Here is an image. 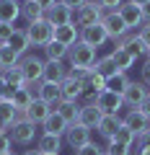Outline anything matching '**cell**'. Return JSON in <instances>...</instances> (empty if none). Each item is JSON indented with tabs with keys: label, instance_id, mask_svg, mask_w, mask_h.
<instances>
[{
	"label": "cell",
	"instance_id": "1",
	"mask_svg": "<svg viewBox=\"0 0 150 155\" xmlns=\"http://www.w3.org/2000/svg\"><path fill=\"white\" fill-rule=\"evenodd\" d=\"M67 60H70V67H72V70H93V65H96L98 57H96V49H93V47L78 41L75 47H70Z\"/></svg>",
	"mask_w": 150,
	"mask_h": 155
},
{
	"label": "cell",
	"instance_id": "2",
	"mask_svg": "<svg viewBox=\"0 0 150 155\" xmlns=\"http://www.w3.org/2000/svg\"><path fill=\"white\" fill-rule=\"evenodd\" d=\"M26 36H28V44L31 47H47L55 41V26H52L47 18L42 21H34L26 26Z\"/></svg>",
	"mask_w": 150,
	"mask_h": 155
},
{
	"label": "cell",
	"instance_id": "3",
	"mask_svg": "<svg viewBox=\"0 0 150 155\" xmlns=\"http://www.w3.org/2000/svg\"><path fill=\"white\" fill-rule=\"evenodd\" d=\"M104 8L96 3V0H88L83 8H78L75 11V16H72V23L78 28H85V26H96V23H101V18H104Z\"/></svg>",
	"mask_w": 150,
	"mask_h": 155
},
{
	"label": "cell",
	"instance_id": "4",
	"mask_svg": "<svg viewBox=\"0 0 150 155\" xmlns=\"http://www.w3.org/2000/svg\"><path fill=\"white\" fill-rule=\"evenodd\" d=\"M8 134H11V142H16V145H31L34 137H36V124H31L28 119L18 116L13 122V127L8 129Z\"/></svg>",
	"mask_w": 150,
	"mask_h": 155
},
{
	"label": "cell",
	"instance_id": "5",
	"mask_svg": "<svg viewBox=\"0 0 150 155\" xmlns=\"http://www.w3.org/2000/svg\"><path fill=\"white\" fill-rule=\"evenodd\" d=\"M101 26L106 28V36L114 39V41H122V39L129 34L127 23L122 21V16H119L117 11H106V13H104V18H101Z\"/></svg>",
	"mask_w": 150,
	"mask_h": 155
},
{
	"label": "cell",
	"instance_id": "6",
	"mask_svg": "<svg viewBox=\"0 0 150 155\" xmlns=\"http://www.w3.org/2000/svg\"><path fill=\"white\" fill-rule=\"evenodd\" d=\"M21 72L26 78V83H42V72H44V60L36 54H26L21 57Z\"/></svg>",
	"mask_w": 150,
	"mask_h": 155
},
{
	"label": "cell",
	"instance_id": "7",
	"mask_svg": "<svg viewBox=\"0 0 150 155\" xmlns=\"http://www.w3.org/2000/svg\"><path fill=\"white\" fill-rule=\"evenodd\" d=\"M93 104L101 109V114H119L124 109V98L119 93H111V91H101Z\"/></svg>",
	"mask_w": 150,
	"mask_h": 155
},
{
	"label": "cell",
	"instance_id": "8",
	"mask_svg": "<svg viewBox=\"0 0 150 155\" xmlns=\"http://www.w3.org/2000/svg\"><path fill=\"white\" fill-rule=\"evenodd\" d=\"M148 93H150V88L142 83V80H132V83L127 85V91L122 93V98H124V106H129V109H140V104H142L145 98H148Z\"/></svg>",
	"mask_w": 150,
	"mask_h": 155
},
{
	"label": "cell",
	"instance_id": "9",
	"mask_svg": "<svg viewBox=\"0 0 150 155\" xmlns=\"http://www.w3.org/2000/svg\"><path fill=\"white\" fill-rule=\"evenodd\" d=\"M67 75H70V67H65V62H52V60H44L42 83H55V85H60Z\"/></svg>",
	"mask_w": 150,
	"mask_h": 155
},
{
	"label": "cell",
	"instance_id": "10",
	"mask_svg": "<svg viewBox=\"0 0 150 155\" xmlns=\"http://www.w3.org/2000/svg\"><path fill=\"white\" fill-rule=\"evenodd\" d=\"M117 13L122 16V21L127 23V28H129V31L145 23V18H142V8H140V5H135V3H129V0H124L122 5H119V11H117Z\"/></svg>",
	"mask_w": 150,
	"mask_h": 155
},
{
	"label": "cell",
	"instance_id": "11",
	"mask_svg": "<svg viewBox=\"0 0 150 155\" xmlns=\"http://www.w3.org/2000/svg\"><path fill=\"white\" fill-rule=\"evenodd\" d=\"M122 124H124L127 129H132L137 137L145 132V129H150V119H148V116H145L140 109H129L127 114L122 116Z\"/></svg>",
	"mask_w": 150,
	"mask_h": 155
},
{
	"label": "cell",
	"instance_id": "12",
	"mask_svg": "<svg viewBox=\"0 0 150 155\" xmlns=\"http://www.w3.org/2000/svg\"><path fill=\"white\" fill-rule=\"evenodd\" d=\"M65 140H67V145H70L72 150H80L83 145L91 142V129L83 127V124H70L67 132H65Z\"/></svg>",
	"mask_w": 150,
	"mask_h": 155
},
{
	"label": "cell",
	"instance_id": "13",
	"mask_svg": "<svg viewBox=\"0 0 150 155\" xmlns=\"http://www.w3.org/2000/svg\"><path fill=\"white\" fill-rule=\"evenodd\" d=\"M80 41L88 44V47H93V49H98L104 41H109V36H106V28L101 26V23H96V26L80 28Z\"/></svg>",
	"mask_w": 150,
	"mask_h": 155
},
{
	"label": "cell",
	"instance_id": "14",
	"mask_svg": "<svg viewBox=\"0 0 150 155\" xmlns=\"http://www.w3.org/2000/svg\"><path fill=\"white\" fill-rule=\"evenodd\" d=\"M72 16H75V13H72L67 5H62V3H55V5L44 13V18H47V21H49L55 28H57V26H67V23H72Z\"/></svg>",
	"mask_w": 150,
	"mask_h": 155
},
{
	"label": "cell",
	"instance_id": "15",
	"mask_svg": "<svg viewBox=\"0 0 150 155\" xmlns=\"http://www.w3.org/2000/svg\"><path fill=\"white\" fill-rule=\"evenodd\" d=\"M49 114H52V106H49V104H44L42 98H34L31 106L26 109V114H23V119H28L31 124H36V127H39V124L44 122Z\"/></svg>",
	"mask_w": 150,
	"mask_h": 155
},
{
	"label": "cell",
	"instance_id": "16",
	"mask_svg": "<svg viewBox=\"0 0 150 155\" xmlns=\"http://www.w3.org/2000/svg\"><path fill=\"white\" fill-rule=\"evenodd\" d=\"M55 41H60L62 47H75L80 41V28L75 23H67V26H57L55 28Z\"/></svg>",
	"mask_w": 150,
	"mask_h": 155
},
{
	"label": "cell",
	"instance_id": "17",
	"mask_svg": "<svg viewBox=\"0 0 150 155\" xmlns=\"http://www.w3.org/2000/svg\"><path fill=\"white\" fill-rule=\"evenodd\" d=\"M60 93H62V101H75V104H78V101L83 98V83L75 80L72 75H67L60 83Z\"/></svg>",
	"mask_w": 150,
	"mask_h": 155
},
{
	"label": "cell",
	"instance_id": "18",
	"mask_svg": "<svg viewBox=\"0 0 150 155\" xmlns=\"http://www.w3.org/2000/svg\"><path fill=\"white\" fill-rule=\"evenodd\" d=\"M101 109L96 104H83L80 106V114H78V124H83V127H88V129H96V124L101 122Z\"/></svg>",
	"mask_w": 150,
	"mask_h": 155
},
{
	"label": "cell",
	"instance_id": "19",
	"mask_svg": "<svg viewBox=\"0 0 150 155\" xmlns=\"http://www.w3.org/2000/svg\"><path fill=\"white\" fill-rule=\"evenodd\" d=\"M18 116H21V114H18V109L13 106L11 98H0V129H5V132H8Z\"/></svg>",
	"mask_w": 150,
	"mask_h": 155
},
{
	"label": "cell",
	"instance_id": "20",
	"mask_svg": "<svg viewBox=\"0 0 150 155\" xmlns=\"http://www.w3.org/2000/svg\"><path fill=\"white\" fill-rule=\"evenodd\" d=\"M67 127H70V124H67L65 119L57 114V111H52V114L44 119V122H42V129H44L47 134H57V137H65Z\"/></svg>",
	"mask_w": 150,
	"mask_h": 155
},
{
	"label": "cell",
	"instance_id": "21",
	"mask_svg": "<svg viewBox=\"0 0 150 155\" xmlns=\"http://www.w3.org/2000/svg\"><path fill=\"white\" fill-rule=\"evenodd\" d=\"M119 127H122V116H119V114H104V116H101V122L96 124V132H98L101 137L109 140Z\"/></svg>",
	"mask_w": 150,
	"mask_h": 155
},
{
	"label": "cell",
	"instance_id": "22",
	"mask_svg": "<svg viewBox=\"0 0 150 155\" xmlns=\"http://www.w3.org/2000/svg\"><path fill=\"white\" fill-rule=\"evenodd\" d=\"M5 47H11L18 57H26L28 47H31L28 44V36H26V28H13V34H11V39H8Z\"/></svg>",
	"mask_w": 150,
	"mask_h": 155
},
{
	"label": "cell",
	"instance_id": "23",
	"mask_svg": "<svg viewBox=\"0 0 150 155\" xmlns=\"http://www.w3.org/2000/svg\"><path fill=\"white\" fill-rule=\"evenodd\" d=\"M21 18V5H18L16 0H0V23H13Z\"/></svg>",
	"mask_w": 150,
	"mask_h": 155
},
{
	"label": "cell",
	"instance_id": "24",
	"mask_svg": "<svg viewBox=\"0 0 150 155\" xmlns=\"http://www.w3.org/2000/svg\"><path fill=\"white\" fill-rule=\"evenodd\" d=\"M39 98L44 101V104H49L52 111H55L57 106H60V101H62L60 85H55V83H42V88H39Z\"/></svg>",
	"mask_w": 150,
	"mask_h": 155
},
{
	"label": "cell",
	"instance_id": "25",
	"mask_svg": "<svg viewBox=\"0 0 150 155\" xmlns=\"http://www.w3.org/2000/svg\"><path fill=\"white\" fill-rule=\"evenodd\" d=\"M60 147H62V137H57V134L42 132L39 140H36V150L39 153H60Z\"/></svg>",
	"mask_w": 150,
	"mask_h": 155
},
{
	"label": "cell",
	"instance_id": "26",
	"mask_svg": "<svg viewBox=\"0 0 150 155\" xmlns=\"http://www.w3.org/2000/svg\"><path fill=\"white\" fill-rule=\"evenodd\" d=\"M57 114L65 119L67 124H78V114H80V104H75V101H60V106H57Z\"/></svg>",
	"mask_w": 150,
	"mask_h": 155
},
{
	"label": "cell",
	"instance_id": "27",
	"mask_svg": "<svg viewBox=\"0 0 150 155\" xmlns=\"http://www.w3.org/2000/svg\"><path fill=\"white\" fill-rule=\"evenodd\" d=\"M117 47H122V49H127L129 54L135 57V60H137V57H142L145 52H148V47H145L142 41H140V36H137V34H135V36H124L122 41H117Z\"/></svg>",
	"mask_w": 150,
	"mask_h": 155
},
{
	"label": "cell",
	"instance_id": "28",
	"mask_svg": "<svg viewBox=\"0 0 150 155\" xmlns=\"http://www.w3.org/2000/svg\"><path fill=\"white\" fill-rule=\"evenodd\" d=\"M129 83H132V80H129L127 72H114V75L106 78V91H111V93H119V96H122L124 91H127Z\"/></svg>",
	"mask_w": 150,
	"mask_h": 155
},
{
	"label": "cell",
	"instance_id": "29",
	"mask_svg": "<svg viewBox=\"0 0 150 155\" xmlns=\"http://www.w3.org/2000/svg\"><path fill=\"white\" fill-rule=\"evenodd\" d=\"M111 60H114V65H117V72H129L135 65V57L129 54L127 49H122V47H117V49L111 52Z\"/></svg>",
	"mask_w": 150,
	"mask_h": 155
},
{
	"label": "cell",
	"instance_id": "30",
	"mask_svg": "<svg viewBox=\"0 0 150 155\" xmlns=\"http://www.w3.org/2000/svg\"><path fill=\"white\" fill-rule=\"evenodd\" d=\"M21 18H23V21H26V23L42 21V18H44V11H42V8L36 5L34 0H26V3H23V5H21Z\"/></svg>",
	"mask_w": 150,
	"mask_h": 155
},
{
	"label": "cell",
	"instance_id": "31",
	"mask_svg": "<svg viewBox=\"0 0 150 155\" xmlns=\"http://www.w3.org/2000/svg\"><path fill=\"white\" fill-rule=\"evenodd\" d=\"M13 106H16V109H18V114H26V109H28V106H31V101H34V96L31 93H28V91L26 88H16V91H13Z\"/></svg>",
	"mask_w": 150,
	"mask_h": 155
},
{
	"label": "cell",
	"instance_id": "32",
	"mask_svg": "<svg viewBox=\"0 0 150 155\" xmlns=\"http://www.w3.org/2000/svg\"><path fill=\"white\" fill-rule=\"evenodd\" d=\"M18 62H21V57H18L11 47H5V44L0 47V72H5V70H11V67H16Z\"/></svg>",
	"mask_w": 150,
	"mask_h": 155
},
{
	"label": "cell",
	"instance_id": "33",
	"mask_svg": "<svg viewBox=\"0 0 150 155\" xmlns=\"http://www.w3.org/2000/svg\"><path fill=\"white\" fill-rule=\"evenodd\" d=\"M67 47H62L60 41H52V44H47L44 47V54H47V60H52V62H65L67 60Z\"/></svg>",
	"mask_w": 150,
	"mask_h": 155
},
{
	"label": "cell",
	"instance_id": "34",
	"mask_svg": "<svg viewBox=\"0 0 150 155\" xmlns=\"http://www.w3.org/2000/svg\"><path fill=\"white\" fill-rule=\"evenodd\" d=\"M3 75H5L8 88H23V85H26V78H23V72H21V65H16V67H11V70H5Z\"/></svg>",
	"mask_w": 150,
	"mask_h": 155
},
{
	"label": "cell",
	"instance_id": "35",
	"mask_svg": "<svg viewBox=\"0 0 150 155\" xmlns=\"http://www.w3.org/2000/svg\"><path fill=\"white\" fill-rule=\"evenodd\" d=\"M93 72H98V75H104V78L114 75V72H117V65H114V60H111V54L98 57V60H96V65H93Z\"/></svg>",
	"mask_w": 150,
	"mask_h": 155
},
{
	"label": "cell",
	"instance_id": "36",
	"mask_svg": "<svg viewBox=\"0 0 150 155\" xmlns=\"http://www.w3.org/2000/svg\"><path fill=\"white\" fill-rule=\"evenodd\" d=\"M109 142H122V145H135V142H137V134H135L132 129H127V127H124V124H122V127H119L117 132H114V134H111V137H109Z\"/></svg>",
	"mask_w": 150,
	"mask_h": 155
},
{
	"label": "cell",
	"instance_id": "37",
	"mask_svg": "<svg viewBox=\"0 0 150 155\" xmlns=\"http://www.w3.org/2000/svg\"><path fill=\"white\" fill-rule=\"evenodd\" d=\"M104 153H109V155H132V145L109 142V147H104Z\"/></svg>",
	"mask_w": 150,
	"mask_h": 155
},
{
	"label": "cell",
	"instance_id": "38",
	"mask_svg": "<svg viewBox=\"0 0 150 155\" xmlns=\"http://www.w3.org/2000/svg\"><path fill=\"white\" fill-rule=\"evenodd\" d=\"M75 155H104V147H98L96 142H88L80 150H75Z\"/></svg>",
	"mask_w": 150,
	"mask_h": 155
},
{
	"label": "cell",
	"instance_id": "39",
	"mask_svg": "<svg viewBox=\"0 0 150 155\" xmlns=\"http://www.w3.org/2000/svg\"><path fill=\"white\" fill-rule=\"evenodd\" d=\"M3 153H11V134L5 129H0V155Z\"/></svg>",
	"mask_w": 150,
	"mask_h": 155
},
{
	"label": "cell",
	"instance_id": "40",
	"mask_svg": "<svg viewBox=\"0 0 150 155\" xmlns=\"http://www.w3.org/2000/svg\"><path fill=\"white\" fill-rule=\"evenodd\" d=\"M137 36H140V41H142V44L150 49V23H142V26H140Z\"/></svg>",
	"mask_w": 150,
	"mask_h": 155
},
{
	"label": "cell",
	"instance_id": "41",
	"mask_svg": "<svg viewBox=\"0 0 150 155\" xmlns=\"http://www.w3.org/2000/svg\"><path fill=\"white\" fill-rule=\"evenodd\" d=\"M104 11H119V5H122L124 0H96Z\"/></svg>",
	"mask_w": 150,
	"mask_h": 155
},
{
	"label": "cell",
	"instance_id": "42",
	"mask_svg": "<svg viewBox=\"0 0 150 155\" xmlns=\"http://www.w3.org/2000/svg\"><path fill=\"white\" fill-rule=\"evenodd\" d=\"M140 80H142V83H145V85L150 88V60H145L142 70H140Z\"/></svg>",
	"mask_w": 150,
	"mask_h": 155
},
{
	"label": "cell",
	"instance_id": "43",
	"mask_svg": "<svg viewBox=\"0 0 150 155\" xmlns=\"http://www.w3.org/2000/svg\"><path fill=\"white\" fill-rule=\"evenodd\" d=\"M60 3H62V5H67V8H70L72 13H75L78 8H83L85 3H88V0H60Z\"/></svg>",
	"mask_w": 150,
	"mask_h": 155
},
{
	"label": "cell",
	"instance_id": "44",
	"mask_svg": "<svg viewBox=\"0 0 150 155\" xmlns=\"http://www.w3.org/2000/svg\"><path fill=\"white\" fill-rule=\"evenodd\" d=\"M34 3H36V5H39V8H42V11H44V13H47V11H49V8H52V5H55V3H60V0H34Z\"/></svg>",
	"mask_w": 150,
	"mask_h": 155
},
{
	"label": "cell",
	"instance_id": "45",
	"mask_svg": "<svg viewBox=\"0 0 150 155\" xmlns=\"http://www.w3.org/2000/svg\"><path fill=\"white\" fill-rule=\"evenodd\" d=\"M142 145H150V129H145V132L137 137V147H142Z\"/></svg>",
	"mask_w": 150,
	"mask_h": 155
},
{
	"label": "cell",
	"instance_id": "46",
	"mask_svg": "<svg viewBox=\"0 0 150 155\" xmlns=\"http://www.w3.org/2000/svg\"><path fill=\"white\" fill-rule=\"evenodd\" d=\"M140 111H142V114H145V116L150 119V93H148V98H145L142 104H140Z\"/></svg>",
	"mask_w": 150,
	"mask_h": 155
},
{
	"label": "cell",
	"instance_id": "47",
	"mask_svg": "<svg viewBox=\"0 0 150 155\" xmlns=\"http://www.w3.org/2000/svg\"><path fill=\"white\" fill-rule=\"evenodd\" d=\"M5 91H8V83H5V75L0 72V98L5 96Z\"/></svg>",
	"mask_w": 150,
	"mask_h": 155
},
{
	"label": "cell",
	"instance_id": "48",
	"mask_svg": "<svg viewBox=\"0 0 150 155\" xmlns=\"http://www.w3.org/2000/svg\"><path fill=\"white\" fill-rule=\"evenodd\" d=\"M142 18H145V23H150V3L142 5Z\"/></svg>",
	"mask_w": 150,
	"mask_h": 155
},
{
	"label": "cell",
	"instance_id": "49",
	"mask_svg": "<svg viewBox=\"0 0 150 155\" xmlns=\"http://www.w3.org/2000/svg\"><path fill=\"white\" fill-rule=\"evenodd\" d=\"M135 155H150V145H142V147H137V153Z\"/></svg>",
	"mask_w": 150,
	"mask_h": 155
},
{
	"label": "cell",
	"instance_id": "50",
	"mask_svg": "<svg viewBox=\"0 0 150 155\" xmlns=\"http://www.w3.org/2000/svg\"><path fill=\"white\" fill-rule=\"evenodd\" d=\"M129 3H135V5H140V8H142V5H148L150 0H129Z\"/></svg>",
	"mask_w": 150,
	"mask_h": 155
},
{
	"label": "cell",
	"instance_id": "51",
	"mask_svg": "<svg viewBox=\"0 0 150 155\" xmlns=\"http://www.w3.org/2000/svg\"><path fill=\"white\" fill-rule=\"evenodd\" d=\"M23 155H42V153H39V150H26Z\"/></svg>",
	"mask_w": 150,
	"mask_h": 155
},
{
	"label": "cell",
	"instance_id": "52",
	"mask_svg": "<svg viewBox=\"0 0 150 155\" xmlns=\"http://www.w3.org/2000/svg\"><path fill=\"white\" fill-rule=\"evenodd\" d=\"M42 155H60V153H42Z\"/></svg>",
	"mask_w": 150,
	"mask_h": 155
},
{
	"label": "cell",
	"instance_id": "53",
	"mask_svg": "<svg viewBox=\"0 0 150 155\" xmlns=\"http://www.w3.org/2000/svg\"><path fill=\"white\" fill-rule=\"evenodd\" d=\"M16 3H18V5H23V3H26V0H16Z\"/></svg>",
	"mask_w": 150,
	"mask_h": 155
},
{
	"label": "cell",
	"instance_id": "54",
	"mask_svg": "<svg viewBox=\"0 0 150 155\" xmlns=\"http://www.w3.org/2000/svg\"><path fill=\"white\" fill-rule=\"evenodd\" d=\"M145 57H148V60H150V49H148V52H145Z\"/></svg>",
	"mask_w": 150,
	"mask_h": 155
},
{
	"label": "cell",
	"instance_id": "55",
	"mask_svg": "<svg viewBox=\"0 0 150 155\" xmlns=\"http://www.w3.org/2000/svg\"><path fill=\"white\" fill-rule=\"evenodd\" d=\"M3 155H13V153H3Z\"/></svg>",
	"mask_w": 150,
	"mask_h": 155
},
{
	"label": "cell",
	"instance_id": "56",
	"mask_svg": "<svg viewBox=\"0 0 150 155\" xmlns=\"http://www.w3.org/2000/svg\"><path fill=\"white\" fill-rule=\"evenodd\" d=\"M104 155H109V153H104Z\"/></svg>",
	"mask_w": 150,
	"mask_h": 155
}]
</instances>
